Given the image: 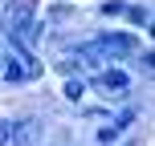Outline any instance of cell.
I'll list each match as a JSON object with an SVG mask.
<instances>
[{"mask_svg": "<svg viewBox=\"0 0 155 146\" xmlns=\"http://www.w3.org/2000/svg\"><path fill=\"white\" fill-rule=\"evenodd\" d=\"M33 24V0H8L4 4V29L8 33H25Z\"/></svg>", "mask_w": 155, "mask_h": 146, "instance_id": "6da1fadb", "label": "cell"}, {"mask_svg": "<svg viewBox=\"0 0 155 146\" xmlns=\"http://www.w3.org/2000/svg\"><path fill=\"white\" fill-rule=\"evenodd\" d=\"M8 142L12 146H37L41 142V122L37 118H25V122L8 126Z\"/></svg>", "mask_w": 155, "mask_h": 146, "instance_id": "7a4b0ae2", "label": "cell"}, {"mask_svg": "<svg viewBox=\"0 0 155 146\" xmlns=\"http://www.w3.org/2000/svg\"><path fill=\"white\" fill-rule=\"evenodd\" d=\"M94 85H98V89H106V93H123L127 85H131V77H127L123 69H102L98 77H94Z\"/></svg>", "mask_w": 155, "mask_h": 146, "instance_id": "3957f363", "label": "cell"}, {"mask_svg": "<svg viewBox=\"0 0 155 146\" xmlns=\"http://www.w3.org/2000/svg\"><path fill=\"white\" fill-rule=\"evenodd\" d=\"M0 77H4V81H29V69H25L8 49H0Z\"/></svg>", "mask_w": 155, "mask_h": 146, "instance_id": "277c9868", "label": "cell"}, {"mask_svg": "<svg viewBox=\"0 0 155 146\" xmlns=\"http://www.w3.org/2000/svg\"><path fill=\"white\" fill-rule=\"evenodd\" d=\"M98 53H114V57L131 53V37H102L98 41Z\"/></svg>", "mask_w": 155, "mask_h": 146, "instance_id": "5b68a950", "label": "cell"}, {"mask_svg": "<svg viewBox=\"0 0 155 146\" xmlns=\"http://www.w3.org/2000/svg\"><path fill=\"white\" fill-rule=\"evenodd\" d=\"M114 138H118V130H114V126H106V130H98V142H106V146H110Z\"/></svg>", "mask_w": 155, "mask_h": 146, "instance_id": "8992f818", "label": "cell"}, {"mask_svg": "<svg viewBox=\"0 0 155 146\" xmlns=\"http://www.w3.org/2000/svg\"><path fill=\"white\" fill-rule=\"evenodd\" d=\"M127 12H131L135 24H147V8H127Z\"/></svg>", "mask_w": 155, "mask_h": 146, "instance_id": "52a82bcc", "label": "cell"}, {"mask_svg": "<svg viewBox=\"0 0 155 146\" xmlns=\"http://www.w3.org/2000/svg\"><path fill=\"white\" fill-rule=\"evenodd\" d=\"M82 89H86L82 81H70V85H65V93H70V98H82Z\"/></svg>", "mask_w": 155, "mask_h": 146, "instance_id": "ba28073f", "label": "cell"}, {"mask_svg": "<svg viewBox=\"0 0 155 146\" xmlns=\"http://www.w3.org/2000/svg\"><path fill=\"white\" fill-rule=\"evenodd\" d=\"M123 146H135V142H123Z\"/></svg>", "mask_w": 155, "mask_h": 146, "instance_id": "9c48e42d", "label": "cell"}]
</instances>
